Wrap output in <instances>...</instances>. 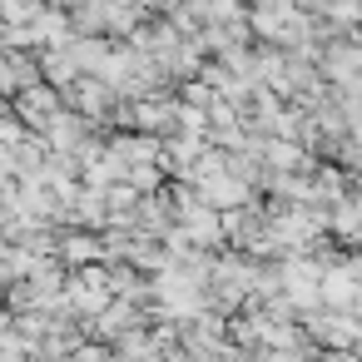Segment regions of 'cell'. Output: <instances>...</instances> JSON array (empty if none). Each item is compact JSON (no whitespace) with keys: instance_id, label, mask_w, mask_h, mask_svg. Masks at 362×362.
I'll list each match as a JSON object with an SVG mask.
<instances>
[{"instance_id":"1","label":"cell","mask_w":362,"mask_h":362,"mask_svg":"<svg viewBox=\"0 0 362 362\" xmlns=\"http://www.w3.org/2000/svg\"><path fill=\"white\" fill-rule=\"evenodd\" d=\"M317 11H322L337 30H357V25H362V0H317Z\"/></svg>"}]
</instances>
